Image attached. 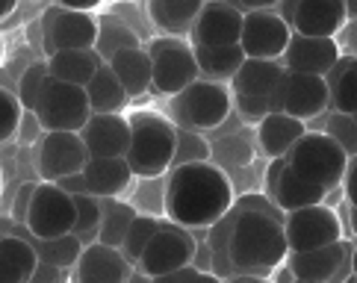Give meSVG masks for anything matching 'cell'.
<instances>
[{"label":"cell","instance_id":"cell-1","mask_svg":"<svg viewBox=\"0 0 357 283\" xmlns=\"http://www.w3.org/2000/svg\"><path fill=\"white\" fill-rule=\"evenodd\" d=\"M236 189L222 165L195 162L169 171L165 180V215L186 230H210L234 210Z\"/></svg>","mask_w":357,"mask_h":283},{"label":"cell","instance_id":"cell-2","mask_svg":"<svg viewBox=\"0 0 357 283\" xmlns=\"http://www.w3.org/2000/svg\"><path fill=\"white\" fill-rule=\"evenodd\" d=\"M289 242L284 222L266 213H236L231 234V263L239 275L266 277L275 268L287 266Z\"/></svg>","mask_w":357,"mask_h":283},{"label":"cell","instance_id":"cell-3","mask_svg":"<svg viewBox=\"0 0 357 283\" xmlns=\"http://www.w3.org/2000/svg\"><path fill=\"white\" fill-rule=\"evenodd\" d=\"M130 153L127 162L139 180H157L174 169L177 157V124L154 109H139L130 115Z\"/></svg>","mask_w":357,"mask_h":283},{"label":"cell","instance_id":"cell-4","mask_svg":"<svg viewBox=\"0 0 357 283\" xmlns=\"http://www.w3.org/2000/svg\"><path fill=\"white\" fill-rule=\"evenodd\" d=\"M287 162L304 183L319 186L325 192H334L337 186H342L346 171H349V153L342 151L340 142L334 136H328L325 130L304 136L298 145L292 148Z\"/></svg>","mask_w":357,"mask_h":283},{"label":"cell","instance_id":"cell-5","mask_svg":"<svg viewBox=\"0 0 357 283\" xmlns=\"http://www.w3.org/2000/svg\"><path fill=\"white\" fill-rule=\"evenodd\" d=\"M234 112V92L225 83H210V80H198L172 98L169 115L181 130H192V133H207L222 127Z\"/></svg>","mask_w":357,"mask_h":283},{"label":"cell","instance_id":"cell-6","mask_svg":"<svg viewBox=\"0 0 357 283\" xmlns=\"http://www.w3.org/2000/svg\"><path fill=\"white\" fill-rule=\"evenodd\" d=\"M151 54V66H154V95L162 98H177L186 92L192 83L201 80L198 56L189 38H174V36H157L145 45Z\"/></svg>","mask_w":357,"mask_h":283},{"label":"cell","instance_id":"cell-7","mask_svg":"<svg viewBox=\"0 0 357 283\" xmlns=\"http://www.w3.org/2000/svg\"><path fill=\"white\" fill-rule=\"evenodd\" d=\"M284 62H263L248 59L242 71L234 77L231 92H234V109L248 124H260L272 112V100L280 80H284Z\"/></svg>","mask_w":357,"mask_h":283},{"label":"cell","instance_id":"cell-8","mask_svg":"<svg viewBox=\"0 0 357 283\" xmlns=\"http://www.w3.org/2000/svg\"><path fill=\"white\" fill-rule=\"evenodd\" d=\"M100 18L95 12H77L54 3L42 12V47L47 56L59 50H95Z\"/></svg>","mask_w":357,"mask_h":283},{"label":"cell","instance_id":"cell-9","mask_svg":"<svg viewBox=\"0 0 357 283\" xmlns=\"http://www.w3.org/2000/svg\"><path fill=\"white\" fill-rule=\"evenodd\" d=\"M27 234L33 239H62L71 236L77 227V204L74 195L59 183H45L39 180L33 195V207L27 215Z\"/></svg>","mask_w":357,"mask_h":283},{"label":"cell","instance_id":"cell-10","mask_svg":"<svg viewBox=\"0 0 357 283\" xmlns=\"http://www.w3.org/2000/svg\"><path fill=\"white\" fill-rule=\"evenodd\" d=\"M36 115H39L45 133H83L86 124L92 121V107H89L86 89L59 83L50 77Z\"/></svg>","mask_w":357,"mask_h":283},{"label":"cell","instance_id":"cell-11","mask_svg":"<svg viewBox=\"0 0 357 283\" xmlns=\"http://www.w3.org/2000/svg\"><path fill=\"white\" fill-rule=\"evenodd\" d=\"M272 112H284L289 118L298 121H313L319 115L331 112V86L325 77H313V74H298V71H284L275 100H272Z\"/></svg>","mask_w":357,"mask_h":283},{"label":"cell","instance_id":"cell-12","mask_svg":"<svg viewBox=\"0 0 357 283\" xmlns=\"http://www.w3.org/2000/svg\"><path fill=\"white\" fill-rule=\"evenodd\" d=\"M89 162V151L80 133H45L36 145L33 165L45 183H62L74 174H83Z\"/></svg>","mask_w":357,"mask_h":283},{"label":"cell","instance_id":"cell-13","mask_svg":"<svg viewBox=\"0 0 357 283\" xmlns=\"http://www.w3.org/2000/svg\"><path fill=\"white\" fill-rule=\"evenodd\" d=\"M198 254V239L192 236V230H186L174 222H162L160 234L148 245L145 257L139 260V272H145L148 277H162L172 272L192 266Z\"/></svg>","mask_w":357,"mask_h":283},{"label":"cell","instance_id":"cell-14","mask_svg":"<svg viewBox=\"0 0 357 283\" xmlns=\"http://www.w3.org/2000/svg\"><path fill=\"white\" fill-rule=\"evenodd\" d=\"M284 230H287V242H289V254H301V251H319L328 245L342 242V224L340 215L319 204L310 210H298L289 213L284 218Z\"/></svg>","mask_w":357,"mask_h":283},{"label":"cell","instance_id":"cell-15","mask_svg":"<svg viewBox=\"0 0 357 283\" xmlns=\"http://www.w3.org/2000/svg\"><path fill=\"white\" fill-rule=\"evenodd\" d=\"M292 42V27L278 15L275 9H257L245 15V27H242V50L248 59L263 62H280Z\"/></svg>","mask_w":357,"mask_h":283},{"label":"cell","instance_id":"cell-16","mask_svg":"<svg viewBox=\"0 0 357 283\" xmlns=\"http://www.w3.org/2000/svg\"><path fill=\"white\" fill-rule=\"evenodd\" d=\"M325 195H328L325 189L304 183V180L289 169L287 160L269 162V171H266V198H269L284 215L319 207V204H325Z\"/></svg>","mask_w":357,"mask_h":283},{"label":"cell","instance_id":"cell-17","mask_svg":"<svg viewBox=\"0 0 357 283\" xmlns=\"http://www.w3.org/2000/svg\"><path fill=\"white\" fill-rule=\"evenodd\" d=\"M245 15L234 3H204L192 27V47H231L242 42Z\"/></svg>","mask_w":357,"mask_h":283},{"label":"cell","instance_id":"cell-18","mask_svg":"<svg viewBox=\"0 0 357 283\" xmlns=\"http://www.w3.org/2000/svg\"><path fill=\"white\" fill-rule=\"evenodd\" d=\"M89 160H127L130 153V115H92L80 133Z\"/></svg>","mask_w":357,"mask_h":283},{"label":"cell","instance_id":"cell-19","mask_svg":"<svg viewBox=\"0 0 357 283\" xmlns=\"http://www.w3.org/2000/svg\"><path fill=\"white\" fill-rule=\"evenodd\" d=\"M342 50L337 45V38H310V36H296L284 54V68L298 71V74H313V77H328L340 66Z\"/></svg>","mask_w":357,"mask_h":283},{"label":"cell","instance_id":"cell-20","mask_svg":"<svg viewBox=\"0 0 357 283\" xmlns=\"http://www.w3.org/2000/svg\"><path fill=\"white\" fill-rule=\"evenodd\" d=\"M136 266L127 260L119 248L109 245H89L74 268V283H127Z\"/></svg>","mask_w":357,"mask_h":283},{"label":"cell","instance_id":"cell-21","mask_svg":"<svg viewBox=\"0 0 357 283\" xmlns=\"http://www.w3.org/2000/svg\"><path fill=\"white\" fill-rule=\"evenodd\" d=\"M346 21L349 15L342 0H301L292 18V33L310 38H337Z\"/></svg>","mask_w":357,"mask_h":283},{"label":"cell","instance_id":"cell-22","mask_svg":"<svg viewBox=\"0 0 357 283\" xmlns=\"http://www.w3.org/2000/svg\"><path fill=\"white\" fill-rule=\"evenodd\" d=\"M304 136H307V124L284 112H269L257 124V148L269 160H287Z\"/></svg>","mask_w":357,"mask_h":283},{"label":"cell","instance_id":"cell-23","mask_svg":"<svg viewBox=\"0 0 357 283\" xmlns=\"http://www.w3.org/2000/svg\"><path fill=\"white\" fill-rule=\"evenodd\" d=\"M349 257L346 242H337V245L319 248V251H301V254H289L287 268L292 272L296 280H310V283H331L337 275L342 263Z\"/></svg>","mask_w":357,"mask_h":283},{"label":"cell","instance_id":"cell-24","mask_svg":"<svg viewBox=\"0 0 357 283\" xmlns=\"http://www.w3.org/2000/svg\"><path fill=\"white\" fill-rule=\"evenodd\" d=\"M39 266L42 257L30 239L3 234L0 239V283H30Z\"/></svg>","mask_w":357,"mask_h":283},{"label":"cell","instance_id":"cell-25","mask_svg":"<svg viewBox=\"0 0 357 283\" xmlns=\"http://www.w3.org/2000/svg\"><path fill=\"white\" fill-rule=\"evenodd\" d=\"M201 9H204L201 0H151L148 18L162 36L189 38Z\"/></svg>","mask_w":357,"mask_h":283},{"label":"cell","instance_id":"cell-26","mask_svg":"<svg viewBox=\"0 0 357 283\" xmlns=\"http://www.w3.org/2000/svg\"><path fill=\"white\" fill-rule=\"evenodd\" d=\"M133 169L127 160H89L83 180L89 195L95 198H121L133 183Z\"/></svg>","mask_w":357,"mask_h":283},{"label":"cell","instance_id":"cell-27","mask_svg":"<svg viewBox=\"0 0 357 283\" xmlns=\"http://www.w3.org/2000/svg\"><path fill=\"white\" fill-rule=\"evenodd\" d=\"M104 66L107 62L100 59L98 50H59V54L47 56V71L54 80L80 89H89V83Z\"/></svg>","mask_w":357,"mask_h":283},{"label":"cell","instance_id":"cell-28","mask_svg":"<svg viewBox=\"0 0 357 283\" xmlns=\"http://www.w3.org/2000/svg\"><path fill=\"white\" fill-rule=\"evenodd\" d=\"M107 66L121 80V86L127 89L130 98H142L154 89V66H151V54H148L145 45L133 47V50H121V54L112 56Z\"/></svg>","mask_w":357,"mask_h":283},{"label":"cell","instance_id":"cell-29","mask_svg":"<svg viewBox=\"0 0 357 283\" xmlns=\"http://www.w3.org/2000/svg\"><path fill=\"white\" fill-rule=\"evenodd\" d=\"M195 56H198L201 80L225 83V86L234 83V77L248 62L242 45H231V47H195Z\"/></svg>","mask_w":357,"mask_h":283},{"label":"cell","instance_id":"cell-30","mask_svg":"<svg viewBox=\"0 0 357 283\" xmlns=\"http://www.w3.org/2000/svg\"><path fill=\"white\" fill-rule=\"evenodd\" d=\"M86 95H89L92 115H121L124 107L130 104V95H127V89L121 86L119 77L112 74L109 66H104L95 74V80L86 89Z\"/></svg>","mask_w":357,"mask_h":283},{"label":"cell","instance_id":"cell-31","mask_svg":"<svg viewBox=\"0 0 357 283\" xmlns=\"http://www.w3.org/2000/svg\"><path fill=\"white\" fill-rule=\"evenodd\" d=\"M331 86V112L340 115H357V56L340 59V66L328 77Z\"/></svg>","mask_w":357,"mask_h":283},{"label":"cell","instance_id":"cell-32","mask_svg":"<svg viewBox=\"0 0 357 283\" xmlns=\"http://www.w3.org/2000/svg\"><path fill=\"white\" fill-rule=\"evenodd\" d=\"M100 201H104V224H100L98 242L121 251L127 230H130V224L136 222L139 213H136V207H130V204H124L119 198H100Z\"/></svg>","mask_w":357,"mask_h":283},{"label":"cell","instance_id":"cell-33","mask_svg":"<svg viewBox=\"0 0 357 283\" xmlns=\"http://www.w3.org/2000/svg\"><path fill=\"white\" fill-rule=\"evenodd\" d=\"M133 47H142V42H139V36L130 24H124L116 15H100V36L95 45L100 59L109 62L116 54H121V50H133Z\"/></svg>","mask_w":357,"mask_h":283},{"label":"cell","instance_id":"cell-34","mask_svg":"<svg viewBox=\"0 0 357 283\" xmlns=\"http://www.w3.org/2000/svg\"><path fill=\"white\" fill-rule=\"evenodd\" d=\"M27 239L36 245V251H39L42 263L56 266V268H62V272H68V268H77L80 257L86 251V245L74 234L71 236H62V239H33L27 234Z\"/></svg>","mask_w":357,"mask_h":283},{"label":"cell","instance_id":"cell-35","mask_svg":"<svg viewBox=\"0 0 357 283\" xmlns=\"http://www.w3.org/2000/svg\"><path fill=\"white\" fill-rule=\"evenodd\" d=\"M160 227H162V218H160V215L139 213L136 222L130 224V230H127V239H124V245H121V254H124L133 266H139V260L145 257L148 245H151V242H154V236L160 234Z\"/></svg>","mask_w":357,"mask_h":283},{"label":"cell","instance_id":"cell-36","mask_svg":"<svg viewBox=\"0 0 357 283\" xmlns=\"http://www.w3.org/2000/svg\"><path fill=\"white\" fill-rule=\"evenodd\" d=\"M77 204V227H74V236H77L83 245H95L100 236V224H104V201L95 195H74Z\"/></svg>","mask_w":357,"mask_h":283},{"label":"cell","instance_id":"cell-37","mask_svg":"<svg viewBox=\"0 0 357 283\" xmlns=\"http://www.w3.org/2000/svg\"><path fill=\"white\" fill-rule=\"evenodd\" d=\"M50 80V71H47V59L45 62H33V66L21 74L18 80V100L24 104L27 112H36L42 104V92Z\"/></svg>","mask_w":357,"mask_h":283},{"label":"cell","instance_id":"cell-38","mask_svg":"<svg viewBox=\"0 0 357 283\" xmlns=\"http://www.w3.org/2000/svg\"><path fill=\"white\" fill-rule=\"evenodd\" d=\"M213 148L204 142L198 133L192 130H181L177 127V157H174V169H183V165H195V162H210ZM172 169V171H174Z\"/></svg>","mask_w":357,"mask_h":283},{"label":"cell","instance_id":"cell-39","mask_svg":"<svg viewBox=\"0 0 357 283\" xmlns=\"http://www.w3.org/2000/svg\"><path fill=\"white\" fill-rule=\"evenodd\" d=\"M24 115H27V109H24L18 95H12L9 89H3V92H0V139L12 142V136H18Z\"/></svg>","mask_w":357,"mask_h":283},{"label":"cell","instance_id":"cell-40","mask_svg":"<svg viewBox=\"0 0 357 283\" xmlns=\"http://www.w3.org/2000/svg\"><path fill=\"white\" fill-rule=\"evenodd\" d=\"M325 133L340 142L342 151L349 153V160L357 157V118H351V115H340V112H328Z\"/></svg>","mask_w":357,"mask_h":283},{"label":"cell","instance_id":"cell-41","mask_svg":"<svg viewBox=\"0 0 357 283\" xmlns=\"http://www.w3.org/2000/svg\"><path fill=\"white\" fill-rule=\"evenodd\" d=\"M36 186L39 183H21L18 192H15V201H12V222L18 224H27V215H30V207H33V195H36Z\"/></svg>","mask_w":357,"mask_h":283},{"label":"cell","instance_id":"cell-42","mask_svg":"<svg viewBox=\"0 0 357 283\" xmlns=\"http://www.w3.org/2000/svg\"><path fill=\"white\" fill-rule=\"evenodd\" d=\"M42 139H45V127L39 121V115L27 112V115H24V121H21V127H18V142H21V145H33L36 148Z\"/></svg>","mask_w":357,"mask_h":283},{"label":"cell","instance_id":"cell-43","mask_svg":"<svg viewBox=\"0 0 357 283\" xmlns=\"http://www.w3.org/2000/svg\"><path fill=\"white\" fill-rule=\"evenodd\" d=\"M342 192H346L349 207H357V157L349 160V171H346V180H342Z\"/></svg>","mask_w":357,"mask_h":283},{"label":"cell","instance_id":"cell-44","mask_svg":"<svg viewBox=\"0 0 357 283\" xmlns=\"http://www.w3.org/2000/svg\"><path fill=\"white\" fill-rule=\"evenodd\" d=\"M30 283H68V272H62V268H56V266L42 263L39 272H36V277Z\"/></svg>","mask_w":357,"mask_h":283},{"label":"cell","instance_id":"cell-45","mask_svg":"<svg viewBox=\"0 0 357 283\" xmlns=\"http://www.w3.org/2000/svg\"><path fill=\"white\" fill-rule=\"evenodd\" d=\"M201 275V268L195 266H186L181 272H172V275H162V277H154V283H195Z\"/></svg>","mask_w":357,"mask_h":283},{"label":"cell","instance_id":"cell-46","mask_svg":"<svg viewBox=\"0 0 357 283\" xmlns=\"http://www.w3.org/2000/svg\"><path fill=\"white\" fill-rule=\"evenodd\" d=\"M66 9H77V12H95L98 9V0H62Z\"/></svg>","mask_w":357,"mask_h":283},{"label":"cell","instance_id":"cell-47","mask_svg":"<svg viewBox=\"0 0 357 283\" xmlns=\"http://www.w3.org/2000/svg\"><path fill=\"white\" fill-rule=\"evenodd\" d=\"M225 283H272L269 277H257V275H236L231 280H225Z\"/></svg>","mask_w":357,"mask_h":283},{"label":"cell","instance_id":"cell-48","mask_svg":"<svg viewBox=\"0 0 357 283\" xmlns=\"http://www.w3.org/2000/svg\"><path fill=\"white\" fill-rule=\"evenodd\" d=\"M195 283H225V280H222L219 275H213V272H201Z\"/></svg>","mask_w":357,"mask_h":283},{"label":"cell","instance_id":"cell-49","mask_svg":"<svg viewBox=\"0 0 357 283\" xmlns=\"http://www.w3.org/2000/svg\"><path fill=\"white\" fill-rule=\"evenodd\" d=\"M127 283H154V277H148L145 272H139V268H136V272L130 275V280H127Z\"/></svg>","mask_w":357,"mask_h":283},{"label":"cell","instance_id":"cell-50","mask_svg":"<svg viewBox=\"0 0 357 283\" xmlns=\"http://www.w3.org/2000/svg\"><path fill=\"white\" fill-rule=\"evenodd\" d=\"M349 222H351V234L357 236V207H349Z\"/></svg>","mask_w":357,"mask_h":283},{"label":"cell","instance_id":"cell-51","mask_svg":"<svg viewBox=\"0 0 357 283\" xmlns=\"http://www.w3.org/2000/svg\"><path fill=\"white\" fill-rule=\"evenodd\" d=\"M346 15H349V21H357V0L354 3H346Z\"/></svg>","mask_w":357,"mask_h":283},{"label":"cell","instance_id":"cell-52","mask_svg":"<svg viewBox=\"0 0 357 283\" xmlns=\"http://www.w3.org/2000/svg\"><path fill=\"white\" fill-rule=\"evenodd\" d=\"M351 275L357 277V245H354V251H351Z\"/></svg>","mask_w":357,"mask_h":283},{"label":"cell","instance_id":"cell-53","mask_svg":"<svg viewBox=\"0 0 357 283\" xmlns=\"http://www.w3.org/2000/svg\"><path fill=\"white\" fill-rule=\"evenodd\" d=\"M12 9H15V3H12V0H6V3H3V6H0V12H3V15H9V12H12Z\"/></svg>","mask_w":357,"mask_h":283},{"label":"cell","instance_id":"cell-54","mask_svg":"<svg viewBox=\"0 0 357 283\" xmlns=\"http://www.w3.org/2000/svg\"><path fill=\"white\" fill-rule=\"evenodd\" d=\"M296 283H310V280H296Z\"/></svg>","mask_w":357,"mask_h":283},{"label":"cell","instance_id":"cell-55","mask_svg":"<svg viewBox=\"0 0 357 283\" xmlns=\"http://www.w3.org/2000/svg\"><path fill=\"white\" fill-rule=\"evenodd\" d=\"M354 283H357V277H354Z\"/></svg>","mask_w":357,"mask_h":283},{"label":"cell","instance_id":"cell-56","mask_svg":"<svg viewBox=\"0 0 357 283\" xmlns=\"http://www.w3.org/2000/svg\"><path fill=\"white\" fill-rule=\"evenodd\" d=\"M354 118H357V115H354Z\"/></svg>","mask_w":357,"mask_h":283}]
</instances>
